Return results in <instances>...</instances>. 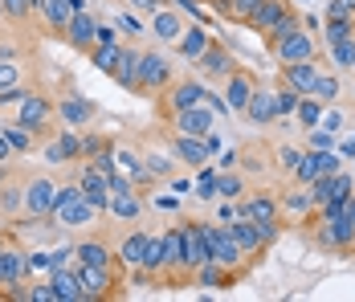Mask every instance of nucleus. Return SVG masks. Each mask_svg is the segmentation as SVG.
I'll use <instances>...</instances> for the list:
<instances>
[{"mask_svg":"<svg viewBox=\"0 0 355 302\" xmlns=\"http://www.w3.org/2000/svg\"><path fill=\"white\" fill-rule=\"evenodd\" d=\"M98 217H103V212L82 196L78 180H73V176L62 180V192H58V204H53V217H49V221H53L58 229H90Z\"/></svg>","mask_w":355,"mask_h":302,"instance_id":"obj_1","label":"nucleus"},{"mask_svg":"<svg viewBox=\"0 0 355 302\" xmlns=\"http://www.w3.org/2000/svg\"><path fill=\"white\" fill-rule=\"evenodd\" d=\"M298 25H302V17H298L294 0H261V8H257L253 21H249V29L261 37L266 45L278 41V37H286L290 29H298Z\"/></svg>","mask_w":355,"mask_h":302,"instance_id":"obj_2","label":"nucleus"},{"mask_svg":"<svg viewBox=\"0 0 355 302\" xmlns=\"http://www.w3.org/2000/svg\"><path fill=\"white\" fill-rule=\"evenodd\" d=\"M17 123L29 127L37 139H49L58 131V99L45 90H29V99L17 102Z\"/></svg>","mask_w":355,"mask_h":302,"instance_id":"obj_3","label":"nucleus"},{"mask_svg":"<svg viewBox=\"0 0 355 302\" xmlns=\"http://www.w3.org/2000/svg\"><path fill=\"white\" fill-rule=\"evenodd\" d=\"M180 74H176V58H168L159 45L155 49H143V58H139V99H155L159 90H168L172 82H176Z\"/></svg>","mask_w":355,"mask_h":302,"instance_id":"obj_4","label":"nucleus"},{"mask_svg":"<svg viewBox=\"0 0 355 302\" xmlns=\"http://www.w3.org/2000/svg\"><path fill=\"white\" fill-rule=\"evenodd\" d=\"M143 212H147V201H143V188L139 184H131L127 176H110V204H107V217L110 221H119V225H135L143 221Z\"/></svg>","mask_w":355,"mask_h":302,"instance_id":"obj_5","label":"nucleus"},{"mask_svg":"<svg viewBox=\"0 0 355 302\" xmlns=\"http://www.w3.org/2000/svg\"><path fill=\"white\" fill-rule=\"evenodd\" d=\"M266 49L278 58V66H282V62H322V41H319V33L306 29V25H298V29H290L286 37L270 41Z\"/></svg>","mask_w":355,"mask_h":302,"instance_id":"obj_6","label":"nucleus"},{"mask_svg":"<svg viewBox=\"0 0 355 302\" xmlns=\"http://www.w3.org/2000/svg\"><path fill=\"white\" fill-rule=\"evenodd\" d=\"M62 192V180L49 176V171H29L25 176V217L29 221H49L53 217V204Z\"/></svg>","mask_w":355,"mask_h":302,"instance_id":"obj_7","label":"nucleus"},{"mask_svg":"<svg viewBox=\"0 0 355 302\" xmlns=\"http://www.w3.org/2000/svg\"><path fill=\"white\" fill-rule=\"evenodd\" d=\"M82 278V302L123 299V266H73Z\"/></svg>","mask_w":355,"mask_h":302,"instance_id":"obj_8","label":"nucleus"},{"mask_svg":"<svg viewBox=\"0 0 355 302\" xmlns=\"http://www.w3.org/2000/svg\"><path fill=\"white\" fill-rule=\"evenodd\" d=\"M205 233H209V262H220L225 269H237L241 278H245L249 269H253V262L245 258V249H241V241L233 237V229L229 225H205Z\"/></svg>","mask_w":355,"mask_h":302,"instance_id":"obj_9","label":"nucleus"},{"mask_svg":"<svg viewBox=\"0 0 355 302\" xmlns=\"http://www.w3.org/2000/svg\"><path fill=\"white\" fill-rule=\"evenodd\" d=\"M205 94H209V90H205V82H200V78H192V74H188V78H176L168 90H159V94H155V115L168 123V119H176L180 110H188V106L205 102Z\"/></svg>","mask_w":355,"mask_h":302,"instance_id":"obj_10","label":"nucleus"},{"mask_svg":"<svg viewBox=\"0 0 355 302\" xmlns=\"http://www.w3.org/2000/svg\"><path fill=\"white\" fill-rule=\"evenodd\" d=\"M41 160L49 168H73L82 160V135L66 127V131H53L49 139H41Z\"/></svg>","mask_w":355,"mask_h":302,"instance_id":"obj_11","label":"nucleus"},{"mask_svg":"<svg viewBox=\"0 0 355 302\" xmlns=\"http://www.w3.org/2000/svg\"><path fill=\"white\" fill-rule=\"evenodd\" d=\"M73 180H78L82 196L107 217V204H110V176L107 171L98 168V164H90V160H78V164H73Z\"/></svg>","mask_w":355,"mask_h":302,"instance_id":"obj_12","label":"nucleus"},{"mask_svg":"<svg viewBox=\"0 0 355 302\" xmlns=\"http://www.w3.org/2000/svg\"><path fill=\"white\" fill-rule=\"evenodd\" d=\"M151 233L155 229H147L143 221H135V225H119V241H114V253H119V266L127 269H139L143 253H147V241H151Z\"/></svg>","mask_w":355,"mask_h":302,"instance_id":"obj_13","label":"nucleus"},{"mask_svg":"<svg viewBox=\"0 0 355 302\" xmlns=\"http://www.w3.org/2000/svg\"><path fill=\"white\" fill-rule=\"evenodd\" d=\"M86 4L82 0H37V12H33V21L45 29L49 37H66V25L73 21V12H82Z\"/></svg>","mask_w":355,"mask_h":302,"instance_id":"obj_14","label":"nucleus"},{"mask_svg":"<svg viewBox=\"0 0 355 302\" xmlns=\"http://www.w3.org/2000/svg\"><path fill=\"white\" fill-rule=\"evenodd\" d=\"M110 160H114V171L127 176L131 184H139V188L155 184L151 171H147V164H143V147H135V143H127V139H110Z\"/></svg>","mask_w":355,"mask_h":302,"instance_id":"obj_15","label":"nucleus"},{"mask_svg":"<svg viewBox=\"0 0 355 302\" xmlns=\"http://www.w3.org/2000/svg\"><path fill=\"white\" fill-rule=\"evenodd\" d=\"M168 147H172V156H176L184 168H192V171H200L209 160H213V147H209V139L205 135H184V131H172L168 127Z\"/></svg>","mask_w":355,"mask_h":302,"instance_id":"obj_16","label":"nucleus"},{"mask_svg":"<svg viewBox=\"0 0 355 302\" xmlns=\"http://www.w3.org/2000/svg\"><path fill=\"white\" fill-rule=\"evenodd\" d=\"M355 192V176L352 171H331V176H319L315 184H311V201L315 208H335V204H343L347 196Z\"/></svg>","mask_w":355,"mask_h":302,"instance_id":"obj_17","label":"nucleus"},{"mask_svg":"<svg viewBox=\"0 0 355 302\" xmlns=\"http://www.w3.org/2000/svg\"><path fill=\"white\" fill-rule=\"evenodd\" d=\"M322 66H327V62H282V66H278V86L294 90V94H315Z\"/></svg>","mask_w":355,"mask_h":302,"instance_id":"obj_18","label":"nucleus"},{"mask_svg":"<svg viewBox=\"0 0 355 302\" xmlns=\"http://www.w3.org/2000/svg\"><path fill=\"white\" fill-rule=\"evenodd\" d=\"M73 266H119V253H114V241L107 233L82 237L73 245Z\"/></svg>","mask_w":355,"mask_h":302,"instance_id":"obj_19","label":"nucleus"},{"mask_svg":"<svg viewBox=\"0 0 355 302\" xmlns=\"http://www.w3.org/2000/svg\"><path fill=\"white\" fill-rule=\"evenodd\" d=\"M180 229H184V266L196 274V269L209 262V233H205V221L180 217Z\"/></svg>","mask_w":355,"mask_h":302,"instance_id":"obj_20","label":"nucleus"},{"mask_svg":"<svg viewBox=\"0 0 355 302\" xmlns=\"http://www.w3.org/2000/svg\"><path fill=\"white\" fill-rule=\"evenodd\" d=\"M237 66H241V62L233 58V49H229L225 41H216V37H213V45L200 53V62H196L200 78H213V82H225V78H229Z\"/></svg>","mask_w":355,"mask_h":302,"instance_id":"obj_21","label":"nucleus"},{"mask_svg":"<svg viewBox=\"0 0 355 302\" xmlns=\"http://www.w3.org/2000/svg\"><path fill=\"white\" fill-rule=\"evenodd\" d=\"M253 90H257V74L245 69V66H237L229 78H225V102H229V115H245Z\"/></svg>","mask_w":355,"mask_h":302,"instance_id":"obj_22","label":"nucleus"},{"mask_svg":"<svg viewBox=\"0 0 355 302\" xmlns=\"http://www.w3.org/2000/svg\"><path fill=\"white\" fill-rule=\"evenodd\" d=\"M94 115H98V106L90 99H82L78 90H66V94L58 99V123H62V127H73V131H78V127H90Z\"/></svg>","mask_w":355,"mask_h":302,"instance_id":"obj_23","label":"nucleus"},{"mask_svg":"<svg viewBox=\"0 0 355 302\" xmlns=\"http://www.w3.org/2000/svg\"><path fill=\"white\" fill-rule=\"evenodd\" d=\"M70 49L78 53H90L94 49V41H98V17L90 12V8H82V12H73V21L66 25V37H62Z\"/></svg>","mask_w":355,"mask_h":302,"instance_id":"obj_24","label":"nucleus"},{"mask_svg":"<svg viewBox=\"0 0 355 302\" xmlns=\"http://www.w3.org/2000/svg\"><path fill=\"white\" fill-rule=\"evenodd\" d=\"M213 123H216V110L209 102H196V106L180 110L176 119H168V127H172V131H184V135H209Z\"/></svg>","mask_w":355,"mask_h":302,"instance_id":"obj_25","label":"nucleus"},{"mask_svg":"<svg viewBox=\"0 0 355 302\" xmlns=\"http://www.w3.org/2000/svg\"><path fill=\"white\" fill-rule=\"evenodd\" d=\"M245 119L253 127H270V123L278 119V86L270 90V86L257 82V90H253V99H249V106H245Z\"/></svg>","mask_w":355,"mask_h":302,"instance_id":"obj_26","label":"nucleus"},{"mask_svg":"<svg viewBox=\"0 0 355 302\" xmlns=\"http://www.w3.org/2000/svg\"><path fill=\"white\" fill-rule=\"evenodd\" d=\"M278 208H282V225L286 221H306L311 212H315V201H311V188H302V184H294V188H282L278 192Z\"/></svg>","mask_w":355,"mask_h":302,"instance_id":"obj_27","label":"nucleus"},{"mask_svg":"<svg viewBox=\"0 0 355 302\" xmlns=\"http://www.w3.org/2000/svg\"><path fill=\"white\" fill-rule=\"evenodd\" d=\"M0 217H25V171H8L0 184Z\"/></svg>","mask_w":355,"mask_h":302,"instance_id":"obj_28","label":"nucleus"},{"mask_svg":"<svg viewBox=\"0 0 355 302\" xmlns=\"http://www.w3.org/2000/svg\"><path fill=\"white\" fill-rule=\"evenodd\" d=\"M229 229H233V237L241 241L245 258L257 266V262L266 258V241H261V233H257V221H253V217H233V221H229Z\"/></svg>","mask_w":355,"mask_h":302,"instance_id":"obj_29","label":"nucleus"},{"mask_svg":"<svg viewBox=\"0 0 355 302\" xmlns=\"http://www.w3.org/2000/svg\"><path fill=\"white\" fill-rule=\"evenodd\" d=\"M147 29L155 33L159 45H176L180 33H184L188 25H184V17H180L176 8H168V4H164V8H155V12H151V25H147Z\"/></svg>","mask_w":355,"mask_h":302,"instance_id":"obj_30","label":"nucleus"},{"mask_svg":"<svg viewBox=\"0 0 355 302\" xmlns=\"http://www.w3.org/2000/svg\"><path fill=\"white\" fill-rule=\"evenodd\" d=\"M139 58H143V49L139 45H131V41H123V53H119V66H114V82L123 86V90H139Z\"/></svg>","mask_w":355,"mask_h":302,"instance_id":"obj_31","label":"nucleus"},{"mask_svg":"<svg viewBox=\"0 0 355 302\" xmlns=\"http://www.w3.org/2000/svg\"><path fill=\"white\" fill-rule=\"evenodd\" d=\"M237 217H253V221H282L278 192H257V196L241 201V204H237Z\"/></svg>","mask_w":355,"mask_h":302,"instance_id":"obj_32","label":"nucleus"},{"mask_svg":"<svg viewBox=\"0 0 355 302\" xmlns=\"http://www.w3.org/2000/svg\"><path fill=\"white\" fill-rule=\"evenodd\" d=\"M209 45H213V37H209L205 25H188V29L180 33V41H176V53L184 58V62H192V66H196V62H200V53H205Z\"/></svg>","mask_w":355,"mask_h":302,"instance_id":"obj_33","label":"nucleus"},{"mask_svg":"<svg viewBox=\"0 0 355 302\" xmlns=\"http://www.w3.org/2000/svg\"><path fill=\"white\" fill-rule=\"evenodd\" d=\"M192 282H196V286H209V290H220V286L229 290V286L241 282V274H237V269H225L220 262H205V266L192 274Z\"/></svg>","mask_w":355,"mask_h":302,"instance_id":"obj_34","label":"nucleus"},{"mask_svg":"<svg viewBox=\"0 0 355 302\" xmlns=\"http://www.w3.org/2000/svg\"><path fill=\"white\" fill-rule=\"evenodd\" d=\"M49 282H53V290H58V302H82V278H78L73 266L49 269Z\"/></svg>","mask_w":355,"mask_h":302,"instance_id":"obj_35","label":"nucleus"},{"mask_svg":"<svg viewBox=\"0 0 355 302\" xmlns=\"http://www.w3.org/2000/svg\"><path fill=\"white\" fill-rule=\"evenodd\" d=\"M213 4V12H220L225 21H233V25H245L253 21V12L261 8V0H209Z\"/></svg>","mask_w":355,"mask_h":302,"instance_id":"obj_36","label":"nucleus"},{"mask_svg":"<svg viewBox=\"0 0 355 302\" xmlns=\"http://www.w3.org/2000/svg\"><path fill=\"white\" fill-rule=\"evenodd\" d=\"M327 53V66L339 69V74H355V37H343V41H331L322 45Z\"/></svg>","mask_w":355,"mask_h":302,"instance_id":"obj_37","label":"nucleus"},{"mask_svg":"<svg viewBox=\"0 0 355 302\" xmlns=\"http://www.w3.org/2000/svg\"><path fill=\"white\" fill-rule=\"evenodd\" d=\"M143 164L151 171V180H172L176 176V160H172V147L159 151V147H143Z\"/></svg>","mask_w":355,"mask_h":302,"instance_id":"obj_38","label":"nucleus"},{"mask_svg":"<svg viewBox=\"0 0 355 302\" xmlns=\"http://www.w3.org/2000/svg\"><path fill=\"white\" fill-rule=\"evenodd\" d=\"M315 99H319L322 106H339V102H343V82H339V69L322 66L319 86H315Z\"/></svg>","mask_w":355,"mask_h":302,"instance_id":"obj_39","label":"nucleus"},{"mask_svg":"<svg viewBox=\"0 0 355 302\" xmlns=\"http://www.w3.org/2000/svg\"><path fill=\"white\" fill-rule=\"evenodd\" d=\"M119 53H123V41H110V45H94L86 58H90V66L94 69H103V74H114V66H119Z\"/></svg>","mask_w":355,"mask_h":302,"instance_id":"obj_40","label":"nucleus"},{"mask_svg":"<svg viewBox=\"0 0 355 302\" xmlns=\"http://www.w3.org/2000/svg\"><path fill=\"white\" fill-rule=\"evenodd\" d=\"M302 156H306V147L278 143V147H274V168L282 171V176H290V180H294V171H298V164H302Z\"/></svg>","mask_w":355,"mask_h":302,"instance_id":"obj_41","label":"nucleus"},{"mask_svg":"<svg viewBox=\"0 0 355 302\" xmlns=\"http://www.w3.org/2000/svg\"><path fill=\"white\" fill-rule=\"evenodd\" d=\"M322 110H327V106H322L315 94H302L298 110H294V119H298V127H302V131H315V127L322 123Z\"/></svg>","mask_w":355,"mask_h":302,"instance_id":"obj_42","label":"nucleus"},{"mask_svg":"<svg viewBox=\"0 0 355 302\" xmlns=\"http://www.w3.org/2000/svg\"><path fill=\"white\" fill-rule=\"evenodd\" d=\"M114 29L123 33V41H131V37H139L143 29H147V25L139 21V12H135V8H123V12L114 17Z\"/></svg>","mask_w":355,"mask_h":302,"instance_id":"obj_43","label":"nucleus"},{"mask_svg":"<svg viewBox=\"0 0 355 302\" xmlns=\"http://www.w3.org/2000/svg\"><path fill=\"white\" fill-rule=\"evenodd\" d=\"M4 12H8L12 25H29L37 12V0H4Z\"/></svg>","mask_w":355,"mask_h":302,"instance_id":"obj_44","label":"nucleus"},{"mask_svg":"<svg viewBox=\"0 0 355 302\" xmlns=\"http://www.w3.org/2000/svg\"><path fill=\"white\" fill-rule=\"evenodd\" d=\"M241 188H245V180H241L237 171H220V176H216V192H220L225 201H233V196H241Z\"/></svg>","mask_w":355,"mask_h":302,"instance_id":"obj_45","label":"nucleus"},{"mask_svg":"<svg viewBox=\"0 0 355 302\" xmlns=\"http://www.w3.org/2000/svg\"><path fill=\"white\" fill-rule=\"evenodd\" d=\"M21 82H25L21 62H0V90H12V86H21Z\"/></svg>","mask_w":355,"mask_h":302,"instance_id":"obj_46","label":"nucleus"},{"mask_svg":"<svg viewBox=\"0 0 355 302\" xmlns=\"http://www.w3.org/2000/svg\"><path fill=\"white\" fill-rule=\"evenodd\" d=\"M327 21H355V0H327Z\"/></svg>","mask_w":355,"mask_h":302,"instance_id":"obj_47","label":"nucleus"},{"mask_svg":"<svg viewBox=\"0 0 355 302\" xmlns=\"http://www.w3.org/2000/svg\"><path fill=\"white\" fill-rule=\"evenodd\" d=\"M298 102H302V94H294V90H286V86H278V119H294ZM278 119H274V123H278Z\"/></svg>","mask_w":355,"mask_h":302,"instance_id":"obj_48","label":"nucleus"},{"mask_svg":"<svg viewBox=\"0 0 355 302\" xmlns=\"http://www.w3.org/2000/svg\"><path fill=\"white\" fill-rule=\"evenodd\" d=\"M29 302H58L53 282H49V278H45V282H29Z\"/></svg>","mask_w":355,"mask_h":302,"instance_id":"obj_49","label":"nucleus"},{"mask_svg":"<svg viewBox=\"0 0 355 302\" xmlns=\"http://www.w3.org/2000/svg\"><path fill=\"white\" fill-rule=\"evenodd\" d=\"M135 12H155V8H164V0H127Z\"/></svg>","mask_w":355,"mask_h":302,"instance_id":"obj_50","label":"nucleus"},{"mask_svg":"<svg viewBox=\"0 0 355 302\" xmlns=\"http://www.w3.org/2000/svg\"><path fill=\"white\" fill-rule=\"evenodd\" d=\"M233 217H237V204H225V201H220V208H216V221H220V225H229Z\"/></svg>","mask_w":355,"mask_h":302,"instance_id":"obj_51","label":"nucleus"},{"mask_svg":"<svg viewBox=\"0 0 355 302\" xmlns=\"http://www.w3.org/2000/svg\"><path fill=\"white\" fill-rule=\"evenodd\" d=\"M12 156H17V151H12V143H8V135L0 131V164H8Z\"/></svg>","mask_w":355,"mask_h":302,"instance_id":"obj_52","label":"nucleus"},{"mask_svg":"<svg viewBox=\"0 0 355 302\" xmlns=\"http://www.w3.org/2000/svg\"><path fill=\"white\" fill-rule=\"evenodd\" d=\"M327 143H331V135H327V127H315V131H311V147H327Z\"/></svg>","mask_w":355,"mask_h":302,"instance_id":"obj_53","label":"nucleus"},{"mask_svg":"<svg viewBox=\"0 0 355 302\" xmlns=\"http://www.w3.org/2000/svg\"><path fill=\"white\" fill-rule=\"evenodd\" d=\"M322 127H327V131H339V127H343V119L331 110V115H322Z\"/></svg>","mask_w":355,"mask_h":302,"instance_id":"obj_54","label":"nucleus"},{"mask_svg":"<svg viewBox=\"0 0 355 302\" xmlns=\"http://www.w3.org/2000/svg\"><path fill=\"white\" fill-rule=\"evenodd\" d=\"M0 21H8V12H4V0H0Z\"/></svg>","mask_w":355,"mask_h":302,"instance_id":"obj_55","label":"nucleus"},{"mask_svg":"<svg viewBox=\"0 0 355 302\" xmlns=\"http://www.w3.org/2000/svg\"><path fill=\"white\" fill-rule=\"evenodd\" d=\"M4 176H8V168H4V164H0V184H4Z\"/></svg>","mask_w":355,"mask_h":302,"instance_id":"obj_56","label":"nucleus"}]
</instances>
